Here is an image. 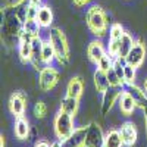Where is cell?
I'll return each mask as SVG.
<instances>
[{"label":"cell","instance_id":"obj_14","mask_svg":"<svg viewBox=\"0 0 147 147\" xmlns=\"http://www.w3.org/2000/svg\"><path fill=\"white\" fill-rule=\"evenodd\" d=\"M131 96H132V99L136 100L137 103V107L140 109H147V93L144 90H141L138 85L136 84H131V85H127V88H125Z\"/></svg>","mask_w":147,"mask_h":147},{"label":"cell","instance_id":"obj_12","mask_svg":"<svg viewBox=\"0 0 147 147\" xmlns=\"http://www.w3.org/2000/svg\"><path fill=\"white\" fill-rule=\"evenodd\" d=\"M106 53H107V49L103 46V43L100 40H93L88 44V47H87V56H88V59L91 60V62L96 63V65H97V62H99V60Z\"/></svg>","mask_w":147,"mask_h":147},{"label":"cell","instance_id":"obj_2","mask_svg":"<svg viewBox=\"0 0 147 147\" xmlns=\"http://www.w3.org/2000/svg\"><path fill=\"white\" fill-rule=\"evenodd\" d=\"M85 22L88 30L97 37H103L107 32V16L100 6H91L87 9Z\"/></svg>","mask_w":147,"mask_h":147},{"label":"cell","instance_id":"obj_36","mask_svg":"<svg viewBox=\"0 0 147 147\" xmlns=\"http://www.w3.org/2000/svg\"><path fill=\"white\" fill-rule=\"evenodd\" d=\"M144 91H146V93H147V78H146V80H144Z\"/></svg>","mask_w":147,"mask_h":147},{"label":"cell","instance_id":"obj_29","mask_svg":"<svg viewBox=\"0 0 147 147\" xmlns=\"http://www.w3.org/2000/svg\"><path fill=\"white\" fill-rule=\"evenodd\" d=\"M38 7L40 6H35V5H28L27 7V18L25 19H37V15H38Z\"/></svg>","mask_w":147,"mask_h":147},{"label":"cell","instance_id":"obj_1","mask_svg":"<svg viewBox=\"0 0 147 147\" xmlns=\"http://www.w3.org/2000/svg\"><path fill=\"white\" fill-rule=\"evenodd\" d=\"M47 40L53 46L57 63L62 65V66H66L68 62H69V57H71V52H69V44H68L65 32L57 27H50Z\"/></svg>","mask_w":147,"mask_h":147},{"label":"cell","instance_id":"obj_20","mask_svg":"<svg viewBox=\"0 0 147 147\" xmlns=\"http://www.w3.org/2000/svg\"><path fill=\"white\" fill-rule=\"evenodd\" d=\"M78 106H80V99H75V97H71V96H65L62 102H60V109L72 116L77 115Z\"/></svg>","mask_w":147,"mask_h":147},{"label":"cell","instance_id":"obj_18","mask_svg":"<svg viewBox=\"0 0 147 147\" xmlns=\"http://www.w3.org/2000/svg\"><path fill=\"white\" fill-rule=\"evenodd\" d=\"M37 21L41 25V28H50L53 24V12L49 6H40L38 7V15Z\"/></svg>","mask_w":147,"mask_h":147},{"label":"cell","instance_id":"obj_35","mask_svg":"<svg viewBox=\"0 0 147 147\" xmlns=\"http://www.w3.org/2000/svg\"><path fill=\"white\" fill-rule=\"evenodd\" d=\"M0 147H5V138H3V136H2V141H0Z\"/></svg>","mask_w":147,"mask_h":147},{"label":"cell","instance_id":"obj_6","mask_svg":"<svg viewBox=\"0 0 147 147\" xmlns=\"http://www.w3.org/2000/svg\"><path fill=\"white\" fill-rule=\"evenodd\" d=\"M144 59H146V46L143 41H136L132 46V49L129 50V53L125 57V62L132 65L134 68H140L144 63Z\"/></svg>","mask_w":147,"mask_h":147},{"label":"cell","instance_id":"obj_28","mask_svg":"<svg viewBox=\"0 0 147 147\" xmlns=\"http://www.w3.org/2000/svg\"><path fill=\"white\" fill-rule=\"evenodd\" d=\"M46 115H47V106H46L44 102L38 100L35 103V106H34V116L38 118V119H43Z\"/></svg>","mask_w":147,"mask_h":147},{"label":"cell","instance_id":"obj_34","mask_svg":"<svg viewBox=\"0 0 147 147\" xmlns=\"http://www.w3.org/2000/svg\"><path fill=\"white\" fill-rule=\"evenodd\" d=\"M52 147H60V141H56V143H53V144H52Z\"/></svg>","mask_w":147,"mask_h":147},{"label":"cell","instance_id":"obj_32","mask_svg":"<svg viewBox=\"0 0 147 147\" xmlns=\"http://www.w3.org/2000/svg\"><path fill=\"white\" fill-rule=\"evenodd\" d=\"M31 5H35V6H40L41 5V0H28Z\"/></svg>","mask_w":147,"mask_h":147},{"label":"cell","instance_id":"obj_27","mask_svg":"<svg viewBox=\"0 0 147 147\" xmlns=\"http://www.w3.org/2000/svg\"><path fill=\"white\" fill-rule=\"evenodd\" d=\"M113 62H115V57H113V56H110L109 53H106V55L99 60V62H97V68L107 72L110 68L113 66Z\"/></svg>","mask_w":147,"mask_h":147},{"label":"cell","instance_id":"obj_24","mask_svg":"<svg viewBox=\"0 0 147 147\" xmlns=\"http://www.w3.org/2000/svg\"><path fill=\"white\" fill-rule=\"evenodd\" d=\"M136 77H137V68H134L132 65L125 62V66H124V81H125V85L136 84Z\"/></svg>","mask_w":147,"mask_h":147},{"label":"cell","instance_id":"obj_26","mask_svg":"<svg viewBox=\"0 0 147 147\" xmlns=\"http://www.w3.org/2000/svg\"><path fill=\"white\" fill-rule=\"evenodd\" d=\"M107 80H109L110 87H124V85H125V82L122 81V80L118 77V74L115 72L113 66L107 71Z\"/></svg>","mask_w":147,"mask_h":147},{"label":"cell","instance_id":"obj_9","mask_svg":"<svg viewBox=\"0 0 147 147\" xmlns=\"http://www.w3.org/2000/svg\"><path fill=\"white\" fill-rule=\"evenodd\" d=\"M85 136H87V125L80 127L65 140H59L60 147H85Z\"/></svg>","mask_w":147,"mask_h":147},{"label":"cell","instance_id":"obj_10","mask_svg":"<svg viewBox=\"0 0 147 147\" xmlns=\"http://www.w3.org/2000/svg\"><path fill=\"white\" fill-rule=\"evenodd\" d=\"M34 69L37 71H41L46 65L43 62V40H41V37H34L32 38V56H31V62Z\"/></svg>","mask_w":147,"mask_h":147},{"label":"cell","instance_id":"obj_33","mask_svg":"<svg viewBox=\"0 0 147 147\" xmlns=\"http://www.w3.org/2000/svg\"><path fill=\"white\" fill-rule=\"evenodd\" d=\"M143 112H144V122H146V134H147V109H144Z\"/></svg>","mask_w":147,"mask_h":147},{"label":"cell","instance_id":"obj_19","mask_svg":"<svg viewBox=\"0 0 147 147\" xmlns=\"http://www.w3.org/2000/svg\"><path fill=\"white\" fill-rule=\"evenodd\" d=\"M134 43H136L134 37H132L128 31H125V32H124V35H122V38H121V41H119V55H118V57L125 59V57H127V55L129 53V50L132 49Z\"/></svg>","mask_w":147,"mask_h":147},{"label":"cell","instance_id":"obj_31","mask_svg":"<svg viewBox=\"0 0 147 147\" xmlns=\"http://www.w3.org/2000/svg\"><path fill=\"white\" fill-rule=\"evenodd\" d=\"M91 2V0H74V3H75L78 7H81V6H85V5H88Z\"/></svg>","mask_w":147,"mask_h":147},{"label":"cell","instance_id":"obj_15","mask_svg":"<svg viewBox=\"0 0 147 147\" xmlns=\"http://www.w3.org/2000/svg\"><path fill=\"white\" fill-rule=\"evenodd\" d=\"M13 132H15V137L19 140H27L30 136V122L27 118L19 116L15 121V125H13Z\"/></svg>","mask_w":147,"mask_h":147},{"label":"cell","instance_id":"obj_11","mask_svg":"<svg viewBox=\"0 0 147 147\" xmlns=\"http://www.w3.org/2000/svg\"><path fill=\"white\" fill-rule=\"evenodd\" d=\"M119 132H121V137H122V141H124V146L127 147H132L134 144L137 143V138H138V131H137V127L132 124V122H124L119 128Z\"/></svg>","mask_w":147,"mask_h":147},{"label":"cell","instance_id":"obj_30","mask_svg":"<svg viewBox=\"0 0 147 147\" xmlns=\"http://www.w3.org/2000/svg\"><path fill=\"white\" fill-rule=\"evenodd\" d=\"M34 147H52V144H50V143H47V141H44V140H40V141H37V143H35Z\"/></svg>","mask_w":147,"mask_h":147},{"label":"cell","instance_id":"obj_13","mask_svg":"<svg viewBox=\"0 0 147 147\" xmlns=\"http://www.w3.org/2000/svg\"><path fill=\"white\" fill-rule=\"evenodd\" d=\"M118 106H119V110L122 112V115L129 116L134 110H136L137 103H136V100L132 99V96L127 90H124L122 94H121V97H119V100H118Z\"/></svg>","mask_w":147,"mask_h":147},{"label":"cell","instance_id":"obj_23","mask_svg":"<svg viewBox=\"0 0 147 147\" xmlns=\"http://www.w3.org/2000/svg\"><path fill=\"white\" fill-rule=\"evenodd\" d=\"M56 60V55L53 50V46L49 40H43V62L44 65H52Z\"/></svg>","mask_w":147,"mask_h":147},{"label":"cell","instance_id":"obj_25","mask_svg":"<svg viewBox=\"0 0 147 147\" xmlns=\"http://www.w3.org/2000/svg\"><path fill=\"white\" fill-rule=\"evenodd\" d=\"M124 32H125L124 27H122L119 22H115L109 28V40H121Z\"/></svg>","mask_w":147,"mask_h":147},{"label":"cell","instance_id":"obj_22","mask_svg":"<svg viewBox=\"0 0 147 147\" xmlns=\"http://www.w3.org/2000/svg\"><path fill=\"white\" fill-rule=\"evenodd\" d=\"M40 30H41V25L38 24V21H37V19H25V21H24L22 31L27 32L28 35H31L32 38L40 35Z\"/></svg>","mask_w":147,"mask_h":147},{"label":"cell","instance_id":"obj_7","mask_svg":"<svg viewBox=\"0 0 147 147\" xmlns=\"http://www.w3.org/2000/svg\"><path fill=\"white\" fill-rule=\"evenodd\" d=\"M122 88L124 87H109L103 93V99H102V113L103 115H107L112 110L113 105L118 103L122 91H124Z\"/></svg>","mask_w":147,"mask_h":147},{"label":"cell","instance_id":"obj_4","mask_svg":"<svg viewBox=\"0 0 147 147\" xmlns=\"http://www.w3.org/2000/svg\"><path fill=\"white\" fill-rule=\"evenodd\" d=\"M59 81V71L52 66L46 65L40 72H38V85L41 91H52Z\"/></svg>","mask_w":147,"mask_h":147},{"label":"cell","instance_id":"obj_16","mask_svg":"<svg viewBox=\"0 0 147 147\" xmlns=\"http://www.w3.org/2000/svg\"><path fill=\"white\" fill-rule=\"evenodd\" d=\"M94 87H96V91L97 93H105L109 87H110V84H109V80H107V72L106 71H102L97 68L94 71Z\"/></svg>","mask_w":147,"mask_h":147},{"label":"cell","instance_id":"obj_17","mask_svg":"<svg viewBox=\"0 0 147 147\" xmlns=\"http://www.w3.org/2000/svg\"><path fill=\"white\" fill-rule=\"evenodd\" d=\"M82 91H84V82H82V80L80 77L71 78V81L66 85V96L80 99V97L82 96Z\"/></svg>","mask_w":147,"mask_h":147},{"label":"cell","instance_id":"obj_5","mask_svg":"<svg viewBox=\"0 0 147 147\" xmlns=\"http://www.w3.org/2000/svg\"><path fill=\"white\" fill-rule=\"evenodd\" d=\"M85 147H105V134L102 131V127L96 122L87 125Z\"/></svg>","mask_w":147,"mask_h":147},{"label":"cell","instance_id":"obj_21","mask_svg":"<svg viewBox=\"0 0 147 147\" xmlns=\"http://www.w3.org/2000/svg\"><path fill=\"white\" fill-rule=\"evenodd\" d=\"M124 141H122L119 129H110L105 134V147H122Z\"/></svg>","mask_w":147,"mask_h":147},{"label":"cell","instance_id":"obj_8","mask_svg":"<svg viewBox=\"0 0 147 147\" xmlns=\"http://www.w3.org/2000/svg\"><path fill=\"white\" fill-rule=\"evenodd\" d=\"M27 109V96L22 91H15L9 99V110L15 118L24 116Z\"/></svg>","mask_w":147,"mask_h":147},{"label":"cell","instance_id":"obj_3","mask_svg":"<svg viewBox=\"0 0 147 147\" xmlns=\"http://www.w3.org/2000/svg\"><path fill=\"white\" fill-rule=\"evenodd\" d=\"M74 118L66 112H63L62 109L59 110L55 116V121H53V129H55V134L59 140H65L68 138L71 134L75 131V124H74Z\"/></svg>","mask_w":147,"mask_h":147}]
</instances>
